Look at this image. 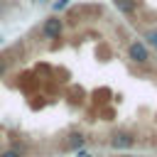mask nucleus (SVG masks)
I'll return each instance as SVG.
<instances>
[{
  "label": "nucleus",
  "instance_id": "nucleus-1",
  "mask_svg": "<svg viewBox=\"0 0 157 157\" xmlns=\"http://www.w3.org/2000/svg\"><path fill=\"white\" fill-rule=\"evenodd\" d=\"M128 56H130L135 64H147V61H150V52H147V44H145V42H140V39L130 42V47H128Z\"/></svg>",
  "mask_w": 157,
  "mask_h": 157
},
{
  "label": "nucleus",
  "instance_id": "nucleus-2",
  "mask_svg": "<svg viewBox=\"0 0 157 157\" xmlns=\"http://www.w3.org/2000/svg\"><path fill=\"white\" fill-rule=\"evenodd\" d=\"M61 29H64L61 20H59V17H49V20L42 25V37H44V39H56V37L61 34Z\"/></svg>",
  "mask_w": 157,
  "mask_h": 157
},
{
  "label": "nucleus",
  "instance_id": "nucleus-3",
  "mask_svg": "<svg viewBox=\"0 0 157 157\" xmlns=\"http://www.w3.org/2000/svg\"><path fill=\"white\" fill-rule=\"evenodd\" d=\"M135 145V137L130 132H113L110 135V147L113 150H128Z\"/></svg>",
  "mask_w": 157,
  "mask_h": 157
},
{
  "label": "nucleus",
  "instance_id": "nucleus-4",
  "mask_svg": "<svg viewBox=\"0 0 157 157\" xmlns=\"http://www.w3.org/2000/svg\"><path fill=\"white\" fill-rule=\"evenodd\" d=\"M113 5L118 7V12L123 15H132L137 10V0H113Z\"/></svg>",
  "mask_w": 157,
  "mask_h": 157
},
{
  "label": "nucleus",
  "instance_id": "nucleus-5",
  "mask_svg": "<svg viewBox=\"0 0 157 157\" xmlns=\"http://www.w3.org/2000/svg\"><path fill=\"white\" fill-rule=\"evenodd\" d=\"M83 142H86V140H83V135H71V137H69V147H71V150L83 147Z\"/></svg>",
  "mask_w": 157,
  "mask_h": 157
},
{
  "label": "nucleus",
  "instance_id": "nucleus-6",
  "mask_svg": "<svg viewBox=\"0 0 157 157\" xmlns=\"http://www.w3.org/2000/svg\"><path fill=\"white\" fill-rule=\"evenodd\" d=\"M145 39H147V44H150V47H155V49H157V29L147 32V34H145Z\"/></svg>",
  "mask_w": 157,
  "mask_h": 157
},
{
  "label": "nucleus",
  "instance_id": "nucleus-7",
  "mask_svg": "<svg viewBox=\"0 0 157 157\" xmlns=\"http://www.w3.org/2000/svg\"><path fill=\"white\" fill-rule=\"evenodd\" d=\"M7 69H10V59L7 56H0V76H5Z\"/></svg>",
  "mask_w": 157,
  "mask_h": 157
},
{
  "label": "nucleus",
  "instance_id": "nucleus-8",
  "mask_svg": "<svg viewBox=\"0 0 157 157\" xmlns=\"http://www.w3.org/2000/svg\"><path fill=\"white\" fill-rule=\"evenodd\" d=\"M66 5H69V0H56V2H54V12H59V10H64Z\"/></svg>",
  "mask_w": 157,
  "mask_h": 157
},
{
  "label": "nucleus",
  "instance_id": "nucleus-9",
  "mask_svg": "<svg viewBox=\"0 0 157 157\" xmlns=\"http://www.w3.org/2000/svg\"><path fill=\"white\" fill-rule=\"evenodd\" d=\"M0 157H20V152L17 150H5V152H0Z\"/></svg>",
  "mask_w": 157,
  "mask_h": 157
},
{
  "label": "nucleus",
  "instance_id": "nucleus-10",
  "mask_svg": "<svg viewBox=\"0 0 157 157\" xmlns=\"http://www.w3.org/2000/svg\"><path fill=\"white\" fill-rule=\"evenodd\" d=\"M78 157H93V155H88V152H78Z\"/></svg>",
  "mask_w": 157,
  "mask_h": 157
},
{
  "label": "nucleus",
  "instance_id": "nucleus-11",
  "mask_svg": "<svg viewBox=\"0 0 157 157\" xmlns=\"http://www.w3.org/2000/svg\"><path fill=\"white\" fill-rule=\"evenodd\" d=\"M123 157H137V155H123Z\"/></svg>",
  "mask_w": 157,
  "mask_h": 157
}]
</instances>
